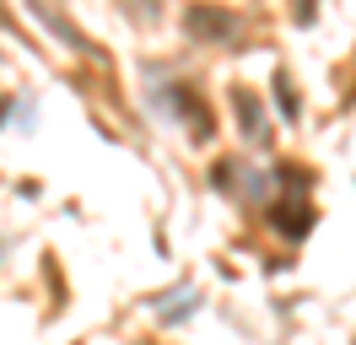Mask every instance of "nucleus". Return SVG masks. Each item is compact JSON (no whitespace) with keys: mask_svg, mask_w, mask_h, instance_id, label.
Returning <instances> with one entry per match:
<instances>
[{"mask_svg":"<svg viewBox=\"0 0 356 345\" xmlns=\"http://www.w3.org/2000/svg\"><path fill=\"white\" fill-rule=\"evenodd\" d=\"M184 33L195 43H232L238 38V11H227L216 0H195V6H184Z\"/></svg>","mask_w":356,"mask_h":345,"instance_id":"1","label":"nucleus"},{"mask_svg":"<svg viewBox=\"0 0 356 345\" xmlns=\"http://www.w3.org/2000/svg\"><path fill=\"white\" fill-rule=\"evenodd\" d=\"M308 227H313V211H302V205L281 211V232H308Z\"/></svg>","mask_w":356,"mask_h":345,"instance_id":"6","label":"nucleus"},{"mask_svg":"<svg viewBox=\"0 0 356 345\" xmlns=\"http://www.w3.org/2000/svg\"><path fill=\"white\" fill-rule=\"evenodd\" d=\"M27 11H33V17L44 22L49 33H54V38L65 43V49H76V54H87V49H92V43H87V33H81V27H76V22L65 17V11L54 6V0H27Z\"/></svg>","mask_w":356,"mask_h":345,"instance_id":"2","label":"nucleus"},{"mask_svg":"<svg viewBox=\"0 0 356 345\" xmlns=\"http://www.w3.org/2000/svg\"><path fill=\"white\" fill-rule=\"evenodd\" d=\"M119 11L130 22H140V27H152V22L162 17V0H119Z\"/></svg>","mask_w":356,"mask_h":345,"instance_id":"5","label":"nucleus"},{"mask_svg":"<svg viewBox=\"0 0 356 345\" xmlns=\"http://www.w3.org/2000/svg\"><path fill=\"white\" fill-rule=\"evenodd\" d=\"M232 113L243 125V141H265V113H259V97L248 86H232Z\"/></svg>","mask_w":356,"mask_h":345,"instance_id":"3","label":"nucleus"},{"mask_svg":"<svg viewBox=\"0 0 356 345\" xmlns=\"http://www.w3.org/2000/svg\"><path fill=\"white\" fill-rule=\"evenodd\" d=\"M275 97H281V108H286V119H297V92H291L286 76H275Z\"/></svg>","mask_w":356,"mask_h":345,"instance_id":"7","label":"nucleus"},{"mask_svg":"<svg viewBox=\"0 0 356 345\" xmlns=\"http://www.w3.org/2000/svg\"><path fill=\"white\" fill-rule=\"evenodd\" d=\"M173 108H184V113H189V135H195V141H205V135H211V113H205V103L200 97H195V92H189V86L178 81V97H173Z\"/></svg>","mask_w":356,"mask_h":345,"instance_id":"4","label":"nucleus"}]
</instances>
